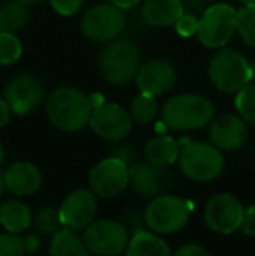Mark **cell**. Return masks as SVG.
I'll list each match as a JSON object with an SVG mask.
<instances>
[{
  "mask_svg": "<svg viewBox=\"0 0 255 256\" xmlns=\"http://www.w3.org/2000/svg\"><path fill=\"white\" fill-rule=\"evenodd\" d=\"M95 110L93 98L72 86H60L46 100V115L63 132L82 131L91 122Z\"/></svg>",
  "mask_w": 255,
  "mask_h": 256,
  "instance_id": "cell-1",
  "label": "cell"
},
{
  "mask_svg": "<svg viewBox=\"0 0 255 256\" xmlns=\"http://www.w3.org/2000/svg\"><path fill=\"white\" fill-rule=\"evenodd\" d=\"M215 106L206 96L178 94L166 100L161 108L163 124L171 131H196L213 120Z\"/></svg>",
  "mask_w": 255,
  "mask_h": 256,
  "instance_id": "cell-2",
  "label": "cell"
},
{
  "mask_svg": "<svg viewBox=\"0 0 255 256\" xmlns=\"http://www.w3.org/2000/svg\"><path fill=\"white\" fill-rule=\"evenodd\" d=\"M142 66V52L129 38H116L103 46L98 56V70L110 86H124L135 80Z\"/></svg>",
  "mask_w": 255,
  "mask_h": 256,
  "instance_id": "cell-3",
  "label": "cell"
},
{
  "mask_svg": "<svg viewBox=\"0 0 255 256\" xmlns=\"http://www.w3.org/2000/svg\"><path fill=\"white\" fill-rule=\"evenodd\" d=\"M178 166L185 178L192 182H211L224 169V155L211 143L182 140Z\"/></svg>",
  "mask_w": 255,
  "mask_h": 256,
  "instance_id": "cell-4",
  "label": "cell"
},
{
  "mask_svg": "<svg viewBox=\"0 0 255 256\" xmlns=\"http://www.w3.org/2000/svg\"><path fill=\"white\" fill-rule=\"evenodd\" d=\"M208 77L218 91L236 94L252 82L250 61L234 49L222 48L208 63Z\"/></svg>",
  "mask_w": 255,
  "mask_h": 256,
  "instance_id": "cell-5",
  "label": "cell"
},
{
  "mask_svg": "<svg viewBox=\"0 0 255 256\" xmlns=\"http://www.w3.org/2000/svg\"><path fill=\"white\" fill-rule=\"evenodd\" d=\"M126 10L119 9L112 2L93 6L82 14L81 32L88 40L96 44H107L116 40L126 28Z\"/></svg>",
  "mask_w": 255,
  "mask_h": 256,
  "instance_id": "cell-6",
  "label": "cell"
},
{
  "mask_svg": "<svg viewBox=\"0 0 255 256\" xmlns=\"http://www.w3.org/2000/svg\"><path fill=\"white\" fill-rule=\"evenodd\" d=\"M236 12L229 4H213L206 7L199 16L197 40L208 49H222L229 44L236 34Z\"/></svg>",
  "mask_w": 255,
  "mask_h": 256,
  "instance_id": "cell-7",
  "label": "cell"
},
{
  "mask_svg": "<svg viewBox=\"0 0 255 256\" xmlns=\"http://www.w3.org/2000/svg\"><path fill=\"white\" fill-rule=\"evenodd\" d=\"M191 202L177 196H157L145 208V223L154 234H173L184 228L191 216Z\"/></svg>",
  "mask_w": 255,
  "mask_h": 256,
  "instance_id": "cell-8",
  "label": "cell"
},
{
  "mask_svg": "<svg viewBox=\"0 0 255 256\" xmlns=\"http://www.w3.org/2000/svg\"><path fill=\"white\" fill-rule=\"evenodd\" d=\"M84 244L89 253L98 256H117L128 248L129 237L123 223L116 220H96L86 228Z\"/></svg>",
  "mask_w": 255,
  "mask_h": 256,
  "instance_id": "cell-9",
  "label": "cell"
},
{
  "mask_svg": "<svg viewBox=\"0 0 255 256\" xmlns=\"http://www.w3.org/2000/svg\"><path fill=\"white\" fill-rule=\"evenodd\" d=\"M129 185L128 160L121 157H107L89 172V186L102 199H112L123 194Z\"/></svg>",
  "mask_w": 255,
  "mask_h": 256,
  "instance_id": "cell-10",
  "label": "cell"
},
{
  "mask_svg": "<svg viewBox=\"0 0 255 256\" xmlns=\"http://www.w3.org/2000/svg\"><path fill=\"white\" fill-rule=\"evenodd\" d=\"M89 128L105 142H121L131 132L133 118L129 110L117 103L100 102L95 104Z\"/></svg>",
  "mask_w": 255,
  "mask_h": 256,
  "instance_id": "cell-11",
  "label": "cell"
},
{
  "mask_svg": "<svg viewBox=\"0 0 255 256\" xmlns=\"http://www.w3.org/2000/svg\"><path fill=\"white\" fill-rule=\"evenodd\" d=\"M4 100L14 115H27L42 103L44 86L34 74H18L4 88Z\"/></svg>",
  "mask_w": 255,
  "mask_h": 256,
  "instance_id": "cell-12",
  "label": "cell"
},
{
  "mask_svg": "<svg viewBox=\"0 0 255 256\" xmlns=\"http://www.w3.org/2000/svg\"><path fill=\"white\" fill-rule=\"evenodd\" d=\"M243 206L231 194H218L208 199L204 206V222L208 228L222 236L236 232L243 223Z\"/></svg>",
  "mask_w": 255,
  "mask_h": 256,
  "instance_id": "cell-13",
  "label": "cell"
},
{
  "mask_svg": "<svg viewBox=\"0 0 255 256\" xmlns=\"http://www.w3.org/2000/svg\"><path fill=\"white\" fill-rule=\"evenodd\" d=\"M135 84L140 92L149 96H163L177 84V68L166 58H152L140 66L135 77Z\"/></svg>",
  "mask_w": 255,
  "mask_h": 256,
  "instance_id": "cell-14",
  "label": "cell"
},
{
  "mask_svg": "<svg viewBox=\"0 0 255 256\" xmlns=\"http://www.w3.org/2000/svg\"><path fill=\"white\" fill-rule=\"evenodd\" d=\"M96 211H98L96 194L88 188H77L70 192L58 209L63 226L72 230L88 228L95 222Z\"/></svg>",
  "mask_w": 255,
  "mask_h": 256,
  "instance_id": "cell-15",
  "label": "cell"
},
{
  "mask_svg": "<svg viewBox=\"0 0 255 256\" xmlns=\"http://www.w3.org/2000/svg\"><path fill=\"white\" fill-rule=\"evenodd\" d=\"M129 185L140 196L157 197L173 185V174L166 166H156L149 160L135 162L129 166Z\"/></svg>",
  "mask_w": 255,
  "mask_h": 256,
  "instance_id": "cell-16",
  "label": "cell"
},
{
  "mask_svg": "<svg viewBox=\"0 0 255 256\" xmlns=\"http://www.w3.org/2000/svg\"><path fill=\"white\" fill-rule=\"evenodd\" d=\"M208 136H210L211 145H215L218 150L232 152L245 145L248 138V128L239 115L222 114L210 122Z\"/></svg>",
  "mask_w": 255,
  "mask_h": 256,
  "instance_id": "cell-17",
  "label": "cell"
},
{
  "mask_svg": "<svg viewBox=\"0 0 255 256\" xmlns=\"http://www.w3.org/2000/svg\"><path fill=\"white\" fill-rule=\"evenodd\" d=\"M184 12V0H143L140 7V16L150 28L175 26Z\"/></svg>",
  "mask_w": 255,
  "mask_h": 256,
  "instance_id": "cell-18",
  "label": "cell"
},
{
  "mask_svg": "<svg viewBox=\"0 0 255 256\" xmlns=\"http://www.w3.org/2000/svg\"><path fill=\"white\" fill-rule=\"evenodd\" d=\"M6 186L16 196H32L42 185V172L32 162H14L6 172Z\"/></svg>",
  "mask_w": 255,
  "mask_h": 256,
  "instance_id": "cell-19",
  "label": "cell"
},
{
  "mask_svg": "<svg viewBox=\"0 0 255 256\" xmlns=\"http://www.w3.org/2000/svg\"><path fill=\"white\" fill-rule=\"evenodd\" d=\"M180 143L168 134H159L149 140L145 145V157L156 166H171L178 160Z\"/></svg>",
  "mask_w": 255,
  "mask_h": 256,
  "instance_id": "cell-20",
  "label": "cell"
},
{
  "mask_svg": "<svg viewBox=\"0 0 255 256\" xmlns=\"http://www.w3.org/2000/svg\"><path fill=\"white\" fill-rule=\"evenodd\" d=\"M0 225L6 232L21 234L32 225V212L21 200H7L0 206Z\"/></svg>",
  "mask_w": 255,
  "mask_h": 256,
  "instance_id": "cell-21",
  "label": "cell"
},
{
  "mask_svg": "<svg viewBox=\"0 0 255 256\" xmlns=\"http://www.w3.org/2000/svg\"><path fill=\"white\" fill-rule=\"evenodd\" d=\"M126 256H171V251L159 236L140 230L129 239Z\"/></svg>",
  "mask_w": 255,
  "mask_h": 256,
  "instance_id": "cell-22",
  "label": "cell"
},
{
  "mask_svg": "<svg viewBox=\"0 0 255 256\" xmlns=\"http://www.w3.org/2000/svg\"><path fill=\"white\" fill-rule=\"evenodd\" d=\"M49 256H89V250L84 239L72 228H62L56 232L49 244Z\"/></svg>",
  "mask_w": 255,
  "mask_h": 256,
  "instance_id": "cell-23",
  "label": "cell"
},
{
  "mask_svg": "<svg viewBox=\"0 0 255 256\" xmlns=\"http://www.w3.org/2000/svg\"><path fill=\"white\" fill-rule=\"evenodd\" d=\"M28 7L16 0H6L0 4V32L20 34L28 24Z\"/></svg>",
  "mask_w": 255,
  "mask_h": 256,
  "instance_id": "cell-24",
  "label": "cell"
},
{
  "mask_svg": "<svg viewBox=\"0 0 255 256\" xmlns=\"http://www.w3.org/2000/svg\"><path fill=\"white\" fill-rule=\"evenodd\" d=\"M157 114H159V104L154 96L138 92L129 103V115L136 124H150L157 117Z\"/></svg>",
  "mask_w": 255,
  "mask_h": 256,
  "instance_id": "cell-25",
  "label": "cell"
},
{
  "mask_svg": "<svg viewBox=\"0 0 255 256\" xmlns=\"http://www.w3.org/2000/svg\"><path fill=\"white\" fill-rule=\"evenodd\" d=\"M23 56V44L18 34L0 32V66H11Z\"/></svg>",
  "mask_w": 255,
  "mask_h": 256,
  "instance_id": "cell-26",
  "label": "cell"
},
{
  "mask_svg": "<svg viewBox=\"0 0 255 256\" xmlns=\"http://www.w3.org/2000/svg\"><path fill=\"white\" fill-rule=\"evenodd\" d=\"M236 34L245 44L255 48V6H243L236 12Z\"/></svg>",
  "mask_w": 255,
  "mask_h": 256,
  "instance_id": "cell-27",
  "label": "cell"
},
{
  "mask_svg": "<svg viewBox=\"0 0 255 256\" xmlns=\"http://www.w3.org/2000/svg\"><path fill=\"white\" fill-rule=\"evenodd\" d=\"M234 106L246 124L255 126V82H250L241 91L236 92Z\"/></svg>",
  "mask_w": 255,
  "mask_h": 256,
  "instance_id": "cell-28",
  "label": "cell"
},
{
  "mask_svg": "<svg viewBox=\"0 0 255 256\" xmlns=\"http://www.w3.org/2000/svg\"><path fill=\"white\" fill-rule=\"evenodd\" d=\"M35 228L42 236H55L56 232L62 230V218H60V212L55 211L53 208H42L35 214Z\"/></svg>",
  "mask_w": 255,
  "mask_h": 256,
  "instance_id": "cell-29",
  "label": "cell"
},
{
  "mask_svg": "<svg viewBox=\"0 0 255 256\" xmlns=\"http://www.w3.org/2000/svg\"><path fill=\"white\" fill-rule=\"evenodd\" d=\"M25 239L18 234H0V256H25Z\"/></svg>",
  "mask_w": 255,
  "mask_h": 256,
  "instance_id": "cell-30",
  "label": "cell"
},
{
  "mask_svg": "<svg viewBox=\"0 0 255 256\" xmlns=\"http://www.w3.org/2000/svg\"><path fill=\"white\" fill-rule=\"evenodd\" d=\"M197 26H199V18L192 12H184L180 20L175 23V32H177L180 37H194L197 34Z\"/></svg>",
  "mask_w": 255,
  "mask_h": 256,
  "instance_id": "cell-31",
  "label": "cell"
},
{
  "mask_svg": "<svg viewBox=\"0 0 255 256\" xmlns=\"http://www.w3.org/2000/svg\"><path fill=\"white\" fill-rule=\"evenodd\" d=\"M51 9L62 18H72L82 9L84 0H48Z\"/></svg>",
  "mask_w": 255,
  "mask_h": 256,
  "instance_id": "cell-32",
  "label": "cell"
},
{
  "mask_svg": "<svg viewBox=\"0 0 255 256\" xmlns=\"http://www.w3.org/2000/svg\"><path fill=\"white\" fill-rule=\"evenodd\" d=\"M241 228H243V232H245L246 236H253L255 237V204L250 206V208L245 211V214H243Z\"/></svg>",
  "mask_w": 255,
  "mask_h": 256,
  "instance_id": "cell-33",
  "label": "cell"
},
{
  "mask_svg": "<svg viewBox=\"0 0 255 256\" xmlns=\"http://www.w3.org/2000/svg\"><path fill=\"white\" fill-rule=\"evenodd\" d=\"M173 256H210V253H208L203 246H197V244H185V246H182Z\"/></svg>",
  "mask_w": 255,
  "mask_h": 256,
  "instance_id": "cell-34",
  "label": "cell"
},
{
  "mask_svg": "<svg viewBox=\"0 0 255 256\" xmlns=\"http://www.w3.org/2000/svg\"><path fill=\"white\" fill-rule=\"evenodd\" d=\"M11 115H13V112H11V106L7 104L6 100L0 98V129L6 128V126L9 124Z\"/></svg>",
  "mask_w": 255,
  "mask_h": 256,
  "instance_id": "cell-35",
  "label": "cell"
},
{
  "mask_svg": "<svg viewBox=\"0 0 255 256\" xmlns=\"http://www.w3.org/2000/svg\"><path fill=\"white\" fill-rule=\"evenodd\" d=\"M109 2H112L114 6H117L123 10H129V9H135V7L142 6L143 0H109Z\"/></svg>",
  "mask_w": 255,
  "mask_h": 256,
  "instance_id": "cell-36",
  "label": "cell"
},
{
  "mask_svg": "<svg viewBox=\"0 0 255 256\" xmlns=\"http://www.w3.org/2000/svg\"><path fill=\"white\" fill-rule=\"evenodd\" d=\"M25 248H27V251H35V248H37V239H35V237H27Z\"/></svg>",
  "mask_w": 255,
  "mask_h": 256,
  "instance_id": "cell-37",
  "label": "cell"
},
{
  "mask_svg": "<svg viewBox=\"0 0 255 256\" xmlns=\"http://www.w3.org/2000/svg\"><path fill=\"white\" fill-rule=\"evenodd\" d=\"M16 2L23 4V6H27V7H32V6H39V4H42V2H48V0H16Z\"/></svg>",
  "mask_w": 255,
  "mask_h": 256,
  "instance_id": "cell-38",
  "label": "cell"
},
{
  "mask_svg": "<svg viewBox=\"0 0 255 256\" xmlns=\"http://www.w3.org/2000/svg\"><path fill=\"white\" fill-rule=\"evenodd\" d=\"M6 174H4L2 171H0V197L4 196V192H6Z\"/></svg>",
  "mask_w": 255,
  "mask_h": 256,
  "instance_id": "cell-39",
  "label": "cell"
},
{
  "mask_svg": "<svg viewBox=\"0 0 255 256\" xmlns=\"http://www.w3.org/2000/svg\"><path fill=\"white\" fill-rule=\"evenodd\" d=\"M250 77H252V82H255V60L250 61Z\"/></svg>",
  "mask_w": 255,
  "mask_h": 256,
  "instance_id": "cell-40",
  "label": "cell"
},
{
  "mask_svg": "<svg viewBox=\"0 0 255 256\" xmlns=\"http://www.w3.org/2000/svg\"><path fill=\"white\" fill-rule=\"evenodd\" d=\"M243 6H255V0H239Z\"/></svg>",
  "mask_w": 255,
  "mask_h": 256,
  "instance_id": "cell-41",
  "label": "cell"
},
{
  "mask_svg": "<svg viewBox=\"0 0 255 256\" xmlns=\"http://www.w3.org/2000/svg\"><path fill=\"white\" fill-rule=\"evenodd\" d=\"M4 157H6V152H4V146H2V143H0V162L4 160Z\"/></svg>",
  "mask_w": 255,
  "mask_h": 256,
  "instance_id": "cell-42",
  "label": "cell"
}]
</instances>
